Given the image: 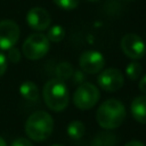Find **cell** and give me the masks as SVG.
Instances as JSON below:
<instances>
[{
    "label": "cell",
    "instance_id": "1",
    "mask_svg": "<svg viewBox=\"0 0 146 146\" xmlns=\"http://www.w3.org/2000/svg\"><path fill=\"white\" fill-rule=\"evenodd\" d=\"M127 112L122 102L117 99H107L100 104L96 112L98 124L106 130L119 128L125 120Z\"/></svg>",
    "mask_w": 146,
    "mask_h": 146
},
{
    "label": "cell",
    "instance_id": "2",
    "mask_svg": "<svg viewBox=\"0 0 146 146\" xmlns=\"http://www.w3.org/2000/svg\"><path fill=\"white\" fill-rule=\"evenodd\" d=\"M42 96L47 107L54 112H60L65 110L70 102V94L65 82L57 78L51 79L44 83Z\"/></svg>",
    "mask_w": 146,
    "mask_h": 146
},
{
    "label": "cell",
    "instance_id": "3",
    "mask_svg": "<svg viewBox=\"0 0 146 146\" xmlns=\"http://www.w3.org/2000/svg\"><path fill=\"white\" fill-rule=\"evenodd\" d=\"M52 130L54 120L51 115L44 111L34 112L25 122V132L27 137L34 141H43L48 139Z\"/></svg>",
    "mask_w": 146,
    "mask_h": 146
},
{
    "label": "cell",
    "instance_id": "4",
    "mask_svg": "<svg viewBox=\"0 0 146 146\" xmlns=\"http://www.w3.org/2000/svg\"><path fill=\"white\" fill-rule=\"evenodd\" d=\"M50 48V41L42 33H33L26 38L22 46L23 55L31 60H38L47 55Z\"/></svg>",
    "mask_w": 146,
    "mask_h": 146
},
{
    "label": "cell",
    "instance_id": "5",
    "mask_svg": "<svg viewBox=\"0 0 146 146\" xmlns=\"http://www.w3.org/2000/svg\"><path fill=\"white\" fill-rule=\"evenodd\" d=\"M100 94L98 88L90 82H82L73 94V103L79 110H90L99 100Z\"/></svg>",
    "mask_w": 146,
    "mask_h": 146
},
{
    "label": "cell",
    "instance_id": "6",
    "mask_svg": "<svg viewBox=\"0 0 146 146\" xmlns=\"http://www.w3.org/2000/svg\"><path fill=\"white\" fill-rule=\"evenodd\" d=\"M97 82L103 90L114 92L122 88L124 83V78L120 70L110 67L100 71V74L97 78Z\"/></svg>",
    "mask_w": 146,
    "mask_h": 146
},
{
    "label": "cell",
    "instance_id": "7",
    "mask_svg": "<svg viewBox=\"0 0 146 146\" xmlns=\"http://www.w3.org/2000/svg\"><path fill=\"white\" fill-rule=\"evenodd\" d=\"M79 65L81 71L88 74H96L100 72L105 65V59L103 54L97 50H86L81 54L79 59Z\"/></svg>",
    "mask_w": 146,
    "mask_h": 146
},
{
    "label": "cell",
    "instance_id": "8",
    "mask_svg": "<svg viewBox=\"0 0 146 146\" xmlns=\"http://www.w3.org/2000/svg\"><path fill=\"white\" fill-rule=\"evenodd\" d=\"M19 39V26L15 21H0V49L8 50L14 47Z\"/></svg>",
    "mask_w": 146,
    "mask_h": 146
},
{
    "label": "cell",
    "instance_id": "9",
    "mask_svg": "<svg viewBox=\"0 0 146 146\" xmlns=\"http://www.w3.org/2000/svg\"><path fill=\"white\" fill-rule=\"evenodd\" d=\"M122 51L131 59H139L145 55L146 46L143 39L136 33H128L121 39Z\"/></svg>",
    "mask_w": 146,
    "mask_h": 146
},
{
    "label": "cell",
    "instance_id": "10",
    "mask_svg": "<svg viewBox=\"0 0 146 146\" xmlns=\"http://www.w3.org/2000/svg\"><path fill=\"white\" fill-rule=\"evenodd\" d=\"M26 22L31 29L41 32L49 27L51 23V17L44 8L34 7L29 10L26 15Z\"/></svg>",
    "mask_w": 146,
    "mask_h": 146
},
{
    "label": "cell",
    "instance_id": "11",
    "mask_svg": "<svg viewBox=\"0 0 146 146\" xmlns=\"http://www.w3.org/2000/svg\"><path fill=\"white\" fill-rule=\"evenodd\" d=\"M130 111L132 117L137 122L146 124V96L136 97L130 105Z\"/></svg>",
    "mask_w": 146,
    "mask_h": 146
},
{
    "label": "cell",
    "instance_id": "12",
    "mask_svg": "<svg viewBox=\"0 0 146 146\" xmlns=\"http://www.w3.org/2000/svg\"><path fill=\"white\" fill-rule=\"evenodd\" d=\"M19 94L23 98L30 102H36L39 99V88L32 81H25L19 87Z\"/></svg>",
    "mask_w": 146,
    "mask_h": 146
},
{
    "label": "cell",
    "instance_id": "13",
    "mask_svg": "<svg viewBox=\"0 0 146 146\" xmlns=\"http://www.w3.org/2000/svg\"><path fill=\"white\" fill-rule=\"evenodd\" d=\"M84 132H86V127L81 121L78 120L72 121L67 125V135L74 140H79L80 138H82Z\"/></svg>",
    "mask_w": 146,
    "mask_h": 146
},
{
    "label": "cell",
    "instance_id": "14",
    "mask_svg": "<svg viewBox=\"0 0 146 146\" xmlns=\"http://www.w3.org/2000/svg\"><path fill=\"white\" fill-rule=\"evenodd\" d=\"M73 73H74V68L68 62H62L56 67V76L62 81L70 80L73 76Z\"/></svg>",
    "mask_w": 146,
    "mask_h": 146
},
{
    "label": "cell",
    "instance_id": "15",
    "mask_svg": "<svg viewBox=\"0 0 146 146\" xmlns=\"http://www.w3.org/2000/svg\"><path fill=\"white\" fill-rule=\"evenodd\" d=\"M116 139L113 133L110 132H102L97 135L92 141L94 146H113L115 144Z\"/></svg>",
    "mask_w": 146,
    "mask_h": 146
},
{
    "label": "cell",
    "instance_id": "16",
    "mask_svg": "<svg viewBox=\"0 0 146 146\" xmlns=\"http://www.w3.org/2000/svg\"><path fill=\"white\" fill-rule=\"evenodd\" d=\"M65 36V30L60 25H54L49 29L47 38L51 42H60Z\"/></svg>",
    "mask_w": 146,
    "mask_h": 146
},
{
    "label": "cell",
    "instance_id": "17",
    "mask_svg": "<svg viewBox=\"0 0 146 146\" xmlns=\"http://www.w3.org/2000/svg\"><path fill=\"white\" fill-rule=\"evenodd\" d=\"M143 73V66L138 62H131L125 67V74L130 80H137Z\"/></svg>",
    "mask_w": 146,
    "mask_h": 146
},
{
    "label": "cell",
    "instance_id": "18",
    "mask_svg": "<svg viewBox=\"0 0 146 146\" xmlns=\"http://www.w3.org/2000/svg\"><path fill=\"white\" fill-rule=\"evenodd\" d=\"M54 2L59 8H63L66 10H72V9H75L78 7L80 0H54Z\"/></svg>",
    "mask_w": 146,
    "mask_h": 146
},
{
    "label": "cell",
    "instance_id": "19",
    "mask_svg": "<svg viewBox=\"0 0 146 146\" xmlns=\"http://www.w3.org/2000/svg\"><path fill=\"white\" fill-rule=\"evenodd\" d=\"M7 59L11 63H18L21 60V51L15 47L9 48L7 52Z\"/></svg>",
    "mask_w": 146,
    "mask_h": 146
},
{
    "label": "cell",
    "instance_id": "20",
    "mask_svg": "<svg viewBox=\"0 0 146 146\" xmlns=\"http://www.w3.org/2000/svg\"><path fill=\"white\" fill-rule=\"evenodd\" d=\"M10 146H33L32 143L26 139V138H23V137H19V138H16L11 144Z\"/></svg>",
    "mask_w": 146,
    "mask_h": 146
},
{
    "label": "cell",
    "instance_id": "21",
    "mask_svg": "<svg viewBox=\"0 0 146 146\" xmlns=\"http://www.w3.org/2000/svg\"><path fill=\"white\" fill-rule=\"evenodd\" d=\"M7 57L2 52H0V76H2L7 70Z\"/></svg>",
    "mask_w": 146,
    "mask_h": 146
},
{
    "label": "cell",
    "instance_id": "22",
    "mask_svg": "<svg viewBox=\"0 0 146 146\" xmlns=\"http://www.w3.org/2000/svg\"><path fill=\"white\" fill-rule=\"evenodd\" d=\"M72 78H73L74 82H76V83H82V81L84 80V74L82 73V71H74Z\"/></svg>",
    "mask_w": 146,
    "mask_h": 146
},
{
    "label": "cell",
    "instance_id": "23",
    "mask_svg": "<svg viewBox=\"0 0 146 146\" xmlns=\"http://www.w3.org/2000/svg\"><path fill=\"white\" fill-rule=\"evenodd\" d=\"M139 90L143 92V94H145L146 95V74L139 80Z\"/></svg>",
    "mask_w": 146,
    "mask_h": 146
},
{
    "label": "cell",
    "instance_id": "24",
    "mask_svg": "<svg viewBox=\"0 0 146 146\" xmlns=\"http://www.w3.org/2000/svg\"><path fill=\"white\" fill-rule=\"evenodd\" d=\"M124 146H145L140 140H130Z\"/></svg>",
    "mask_w": 146,
    "mask_h": 146
},
{
    "label": "cell",
    "instance_id": "25",
    "mask_svg": "<svg viewBox=\"0 0 146 146\" xmlns=\"http://www.w3.org/2000/svg\"><path fill=\"white\" fill-rule=\"evenodd\" d=\"M0 146H7V144H6L5 139H3V138H1V137H0Z\"/></svg>",
    "mask_w": 146,
    "mask_h": 146
},
{
    "label": "cell",
    "instance_id": "26",
    "mask_svg": "<svg viewBox=\"0 0 146 146\" xmlns=\"http://www.w3.org/2000/svg\"><path fill=\"white\" fill-rule=\"evenodd\" d=\"M87 1H91V2H95V1H98V0H87Z\"/></svg>",
    "mask_w": 146,
    "mask_h": 146
},
{
    "label": "cell",
    "instance_id": "27",
    "mask_svg": "<svg viewBox=\"0 0 146 146\" xmlns=\"http://www.w3.org/2000/svg\"><path fill=\"white\" fill-rule=\"evenodd\" d=\"M52 146H63V145H52Z\"/></svg>",
    "mask_w": 146,
    "mask_h": 146
}]
</instances>
